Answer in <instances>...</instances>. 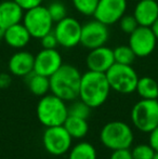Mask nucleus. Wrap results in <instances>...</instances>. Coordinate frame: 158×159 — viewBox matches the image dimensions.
Listing matches in <instances>:
<instances>
[{
	"label": "nucleus",
	"instance_id": "nucleus-1",
	"mask_svg": "<svg viewBox=\"0 0 158 159\" xmlns=\"http://www.w3.org/2000/svg\"><path fill=\"white\" fill-rule=\"evenodd\" d=\"M111 86L104 73L87 70L81 75L79 98L91 108H97L107 101Z\"/></svg>",
	"mask_w": 158,
	"mask_h": 159
},
{
	"label": "nucleus",
	"instance_id": "nucleus-2",
	"mask_svg": "<svg viewBox=\"0 0 158 159\" xmlns=\"http://www.w3.org/2000/svg\"><path fill=\"white\" fill-rule=\"evenodd\" d=\"M81 75L77 67L63 64L49 79L50 92L65 102H72L79 98Z\"/></svg>",
	"mask_w": 158,
	"mask_h": 159
},
{
	"label": "nucleus",
	"instance_id": "nucleus-3",
	"mask_svg": "<svg viewBox=\"0 0 158 159\" xmlns=\"http://www.w3.org/2000/svg\"><path fill=\"white\" fill-rule=\"evenodd\" d=\"M36 115L40 124L46 128L63 126L68 117V106L59 96L48 93L41 96L37 103Z\"/></svg>",
	"mask_w": 158,
	"mask_h": 159
},
{
	"label": "nucleus",
	"instance_id": "nucleus-4",
	"mask_svg": "<svg viewBox=\"0 0 158 159\" xmlns=\"http://www.w3.org/2000/svg\"><path fill=\"white\" fill-rule=\"evenodd\" d=\"M133 141L134 133L132 128L124 121H110L104 125L100 131V142L111 151L130 148Z\"/></svg>",
	"mask_w": 158,
	"mask_h": 159
},
{
	"label": "nucleus",
	"instance_id": "nucleus-5",
	"mask_svg": "<svg viewBox=\"0 0 158 159\" xmlns=\"http://www.w3.org/2000/svg\"><path fill=\"white\" fill-rule=\"evenodd\" d=\"M130 117L135 129L143 133H150L158 126V98H141L131 108Z\"/></svg>",
	"mask_w": 158,
	"mask_h": 159
},
{
	"label": "nucleus",
	"instance_id": "nucleus-6",
	"mask_svg": "<svg viewBox=\"0 0 158 159\" xmlns=\"http://www.w3.org/2000/svg\"><path fill=\"white\" fill-rule=\"evenodd\" d=\"M111 89L120 94H131L137 89L138 76L132 65L115 63L105 73Z\"/></svg>",
	"mask_w": 158,
	"mask_h": 159
},
{
	"label": "nucleus",
	"instance_id": "nucleus-7",
	"mask_svg": "<svg viewBox=\"0 0 158 159\" xmlns=\"http://www.w3.org/2000/svg\"><path fill=\"white\" fill-rule=\"evenodd\" d=\"M22 23L27 28L32 38L36 39H41L47 34L52 32L54 27V22L49 13L48 8L42 4L25 11Z\"/></svg>",
	"mask_w": 158,
	"mask_h": 159
},
{
	"label": "nucleus",
	"instance_id": "nucleus-8",
	"mask_svg": "<svg viewBox=\"0 0 158 159\" xmlns=\"http://www.w3.org/2000/svg\"><path fill=\"white\" fill-rule=\"evenodd\" d=\"M42 145L47 153L59 157L70 152L73 146V138L63 126L48 127L42 134Z\"/></svg>",
	"mask_w": 158,
	"mask_h": 159
},
{
	"label": "nucleus",
	"instance_id": "nucleus-9",
	"mask_svg": "<svg viewBox=\"0 0 158 159\" xmlns=\"http://www.w3.org/2000/svg\"><path fill=\"white\" fill-rule=\"evenodd\" d=\"M82 24L77 19L66 16L56 22L53 27V33L59 42V46L66 49L75 48L80 44Z\"/></svg>",
	"mask_w": 158,
	"mask_h": 159
},
{
	"label": "nucleus",
	"instance_id": "nucleus-10",
	"mask_svg": "<svg viewBox=\"0 0 158 159\" xmlns=\"http://www.w3.org/2000/svg\"><path fill=\"white\" fill-rule=\"evenodd\" d=\"M110 38L108 26L97 20H92L82 24L80 44L86 49H95L105 46Z\"/></svg>",
	"mask_w": 158,
	"mask_h": 159
},
{
	"label": "nucleus",
	"instance_id": "nucleus-11",
	"mask_svg": "<svg viewBox=\"0 0 158 159\" xmlns=\"http://www.w3.org/2000/svg\"><path fill=\"white\" fill-rule=\"evenodd\" d=\"M128 44L137 57H146L154 52L157 46V38L151 27L139 26L129 35Z\"/></svg>",
	"mask_w": 158,
	"mask_h": 159
},
{
	"label": "nucleus",
	"instance_id": "nucleus-12",
	"mask_svg": "<svg viewBox=\"0 0 158 159\" xmlns=\"http://www.w3.org/2000/svg\"><path fill=\"white\" fill-rule=\"evenodd\" d=\"M127 7V0H99L93 16L95 20L110 26L118 23L126 14Z\"/></svg>",
	"mask_w": 158,
	"mask_h": 159
},
{
	"label": "nucleus",
	"instance_id": "nucleus-13",
	"mask_svg": "<svg viewBox=\"0 0 158 159\" xmlns=\"http://www.w3.org/2000/svg\"><path fill=\"white\" fill-rule=\"evenodd\" d=\"M62 65L63 59L56 49H41L35 55L34 71L50 78Z\"/></svg>",
	"mask_w": 158,
	"mask_h": 159
},
{
	"label": "nucleus",
	"instance_id": "nucleus-14",
	"mask_svg": "<svg viewBox=\"0 0 158 159\" xmlns=\"http://www.w3.org/2000/svg\"><path fill=\"white\" fill-rule=\"evenodd\" d=\"M115 64L114 51L106 46L91 49L86 57L88 70L105 74Z\"/></svg>",
	"mask_w": 158,
	"mask_h": 159
},
{
	"label": "nucleus",
	"instance_id": "nucleus-15",
	"mask_svg": "<svg viewBox=\"0 0 158 159\" xmlns=\"http://www.w3.org/2000/svg\"><path fill=\"white\" fill-rule=\"evenodd\" d=\"M35 55L29 51L19 50L9 59L8 68L11 75L16 77L28 76L34 71Z\"/></svg>",
	"mask_w": 158,
	"mask_h": 159
},
{
	"label": "nucleus",
	"instance_id": "nucleus-16",
	"mask_svg": "<svg viewBox=\"0 0 158 159\" xmlns=\"http://www.w3.org/2000/svg\"><path fill=\"white\" fill-rule=\"evenodd\" d=\"M133 16L140 26L151 27L158 19L157 0H140L134 7Z\"/></svg>",
	"mask_w": 158,
	"mask_h": 159
},
{
	"label": "nucleus",
	"instance_id": "nucleus-17",
	"mask_svg": "<svg viewBox=\"0 0 158 159\" xmlns=\"http://www.w3.org/2000/svg\"><path fill=\"white\" fill-rule=\"evenodd\" d=\"M25 11L14 0H2L0 2V28L7 30L12 25L23 21Z\"/></svg>",
	"mask_w": 158,
	"mask_h": 159
},
{
	"label": "nucleus",
	"instance_id": "nucleus-18",
	"mask_svg": "<svg viewBox=\"0 0 158 159\" xmlns=\"http://www.w3.org/2000/svg\"><path fill=\"white\" fill-rule=\"evenodd\" d=\"M32 36L24 24L17 23L3 30V40L9 47L13 49H24L29 43Z\"/></svg>",
	"mask_w": 158,
	"mask_h": 159
},
{
	"label": "nucleus",
	"instance_id": "nucleus-19",
	"mask_svg": "<svg viewBox=\"0 0 158 159\" xmlns=\"http://www.w3.org/2000/svg\"><path fill=\"white\" fill-rule=\"evenodd\" d=\"M25 79L27 88L32 94L41 98V96L48 94L50 92V79H49V77L33 71L32 74L26 76Z\"/></svg>",
	"mask_w": 158,
	"mask_h": 159
},
{
	"label": "nucleus",
	"instance_id": "nucleus-20",
	"mask_svg": "<svg viewBox=\"0 0 158 159\" xmlns=\"http://www.w3.org/2000/svg\"><path fill=\"white\" fill-rule=\"evenodd\" d=\"M63 127L70 133V135L73 138V140L74 139L81 140V139L86 138L89 132L88 119L74 117V116H68L66 118L65 122L63 124Z\"/></svg>",
	"mask_w": 158,
	"mask_h": 159
},
{
	"label": "nucleus",
	"instance_id": "nucleus-21",
	"mask_svg": "<svg viewBox=\"0 0 158 159\" xmlns=\"http://www.w3.org/2000/svg\"><path fill=\"white\" fill-rule=\"evenodd\" d=\"M135 92L141 98L156 100L158 98V82L152 77H141L138 80Z\"/></svg>",
	"mask_w": 158,
	"mask_h": 159
},
{
	"label": "nucleus",
	"instance_id": "nucleus-22",
	"mask_svg": "<svg viewBox=\"0 0 158 159\" xmlns=\"http://www.w3.org/2000/svg\"><path fill=\"white\" fill-rule=\"evenodd\" d=\"M68 159H97V148L89 142H79L70 147Z\"/></svg>",
	"mask_w": 158,
	"mask_h": 159
},
{
	"label": "nucleus",
	"instance_id": "nucleus-23",
	"mask_svg": "<svg viewBox=\"0 0 158 159\" xmlns=\"http://www.w3.org/2000/svg\"><path fill=\"white\" fill-rule=\"evenodd\" d=\"M113 51H114L115 63L132 65L137 59V55L134 54L132 49L129 47V44L128 46H118L115 49H113Z\"/></svg>",
	"mask_w": 158,
	"mask_h": 159
},
{
	"label": "nucleus",
	"instance_id": "nucleus-24",
	"mask_svg": "<svg viewBox=\"0 0 158 159\" xmlns=\"http://www.w3.org/2000/svg\"><path fill=\"white\" fill-rule=\"evenodd\" d=\"M91 111H92V108L90 106H88L86 103L82 102L80 98H77L75 101H72L70 105L68 106V116L88 119Z\"/></svg>",
	"mask_w": 158,
	"mask_h": 159
},
{
	"label": "nucleus",
	"instance_id": "nucleus-25",
	"mask_svg": "<svg viewBox=\"0 0 158 159\" xmlns=\"http://www.w3.org/2000/svg\"><path fill=\"white\" fill-rule=\"evenodd\" d=\"M76 11L84 16H93L99 0H72Z\"/></svg>",
	"mask_w": 158,
	"mask_h": 159
},
{
	"label": "nucleus",
	"instance_id": "nucleus-26",
	"mask_svg": "<svg viewBox=\"0 0 158 159\" xmlns=\"http://www.w3.org/2000/svg\"><path fill=\"white\" fill-rule=\"evenodd\" d=\"M131 154L133 159H153L156 152L148 143H140L131 148Z\"/></svg>",
	"mask_w": 158,
	"mask_h": 159
},
{
	"label": "nucleus",
	"instance_id": "nucleus-27",
	"mask_svg": "<svg viewBox=\"0 0 158 159\" xmlns=\"http://www.w3.org/2000/svg\"><path fill=\"white\" fill-rule=\"evenodd\" d=\"M47 8H48V11L54 23H56V22L61 21L64 17L67 16V9H66L65 4L61 1L51 2Z\"/></svg>",
	"mask_w": 158,
	"mask_h": 159
},
{
	"label": "nucleus",
	"instance_id": "nucleus-28",
	"mask_svg": "<svg viewBox=\"0 0 158 159\" xmlns=\"http://www.w3.org/2000/svg\"><path fill=\"white\" fill-rule=\"evenodd\" d=\"M118 23H119L120 30H121L124 34H128V35H130L131 33H133L140 26L139 24H138L135 17L133 16V14L132 15L124 14V16L119 20Z\"/></svg>",
	"mask_w": 158,
	"mask_h": 159
},
{
	"label": "nucleus",
	"instance_id": "nucleus-29",
	"mask_svg": "<svg viewBox=\"0 0 158 159\" xmlns=\"http://www.w3.org/2000/svg\"><path fill=\"white\" fill-rule=\"evenodd\" d=\"M39 40L41 42L42 49H56L57 46H59V42H57V39L55 37L53 30L49 34H47L46 36H43Z\"/></svg>",
	"mask_w": 158,
	"mask_h": 159
},
{
	"label": "nucleus",
	"instance_id": "nucleus-30",
	"mask_svg": "<svg viewBox=\"0 0 158 159\" xmlns=\"http://www.w3.org/2000/svg\"><path fill=\"white\" fill-rule=\"evenodd\" d=\"M110 159H133L130 148H122L112 151Z\"/></svg>",
	"mask_w": 158,
	"mask_h": 159
},
{
	"label": "nucleus",
	"instance_id": "nucleus-31",
	"mask_svg": "<svg viewBox=\"0 0 158 159\" xmlns=\"http://www.w3.org/2000/svg\"><path fill=\"white\" fill-rule=\"evenodd\" d=\"M24 11L30 10V9H34L38 6H41L42 1L43 0H14Z\"/></svg>",
	"mask_w": 158,
	"mask_h": 159
},
{
	"label": "nucleus",
	"instance_id": "nucleus-32",
	"mask_svg": "<svg viewBox=\"0 0 158 159\" xmlns=\"http://www.w3.org/2000/svg\"><path fill=\"white\" fill-rule=\"evenodd\" d=\"M148 144L154 148L156 153H158V126L148 133Z\"/></svg>",
	"mask_w": 158,
	"mask_h": 159
},
{
	"label": "nucleus",
	"instance_id": "nucleus-33",
	"mask_svg": "<svg viewBox=\"0 0 158 159\" xmlns=\"http://www.w3.org/2000/svg\"><path fill=\"white\" fill-rule=\"evenodd\" d=\"M12 82V77L8 73L0 74V89H7L11 86Z\"/></svg>",
	"mask_w": 158,
	"mask_h": 159
},
{
	"label": "nucleus",
	"instance_id": "nucleus-34",
	"mask_svg": "<svg viewBox=\"0 0 158 159\" xmlns=\"http://www.w3.org/2000/svg\"><path fill=\"white\" fill-rule=\"evenodd\" d=\"M151 28H152L153 33H154V35L156 36V38H157V40H158V19L154 22V24L151 26Z\"/></svg>",
	"mask_w": 158,
	"mask_h": 159
},
{
	"label": "nucleus",
	"instance_id": "nucleus-35",
	"mask_svg": "<svg viewBox=\"0 0 158 159\" xmlns=\"http://www.w3.org/2000/svg\"><path fill=\"white\" fill-rule=\"evenodd\" d=\"M1 40H3V30L0 28V41H1Z\"/></svg>",
	"mask_w": 158,
	"mask_h": 159
},
{
	"label": "nucleus",
	"instance_id": "nucleus-36",
	"mask_svg": "<svg viewBox=\"0 0 158 159\" xmlns=\"http://www.w3.org/2000/svg\"><path fill=\"white\" fill-rule=\"evenodd\" d=\"M153 159H158V153L155 154V156H154V158H153Z\"/></svg>",
	"mask_w": 158,
	"mask_h": 159
},
{
	"label": "nucleus",
	"instance_id": "nucleus-37",
	"mask_svg": "<svg viewBox=\"0 0 158 159\" xmlns=\"http://www.w3.org/2000/svg\"><path fill=\"white\" fill-rule=\"evenodd\" d=\"M6 1H8V0H6Z\"/></svg>",
	"mask_w": 158,
	"mask_h": 159
}]
</instances>
